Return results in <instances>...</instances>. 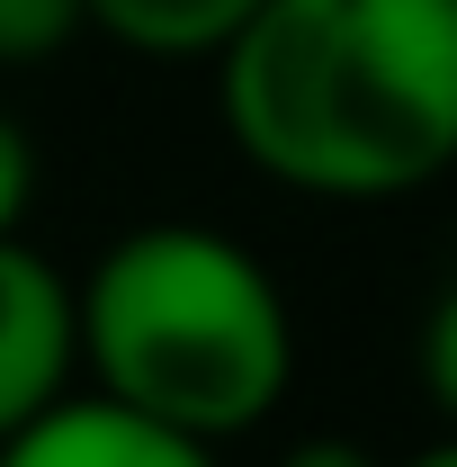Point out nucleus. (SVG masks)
I'll list each match as a JSON object with an SVG mask.
<instances>
[{"instance_id":"nucleus-5","label":"nucleus","mask_w":457,"mask_h":467,"mask_svg":"<svg viewBox=\"0 0 457 467\" xmlns=\"http://www.w3.org/2000/svg\"><path fill=\"white\" fill-rule=\"evenodd\" d=\"M251 18V0H90V27L162 63H207L233 27Z\"/></svg>"},{"instance_id":"nucleus-7","label":"nucleus","mask_w":457,"mask_h":467,"mask_svg":"<svg viewBox=\"0 0 457 467\" xmlns=\"http://www.w3.org/2000/svg\"><path fill=\"white\" fill-rule=\"evenodd\" d=\"M27 207H36V135L0 109V234L27 225Z\"/></svg>"},{"instance_id":"nucleus-1","label":"nucleus","mask_w":457,"mask_h":467,"mask_svg":"<svg viewBox=\"0 0 457 467\" xmlns=\"http://www.w3.org/2000/svg\"><path fill=\"white\" fill-rule=\"evenodd\" d=\"M233 153L296 198H412L457 162V0H251L216 46Z\"/></svg>"},{"instance_id":"nucleus-8","label":"nucleus","mask_w":457,"mask_h":467,"mask_svg":"<svg viewBox=\"0 0 457 467\" xmlns=\"http://www.w3.org/2000/svg\"><path fill=\"white\" fill-rule=\"evenodd\" d=\"M279 467H386L368 441H350V431H314V441H296Z\"/></svg>"},{"instance_id":"nucleus-9","label":"nucleus","mask_w":457,"mask_h":467,"mask_svg":"<svg viewBox=\"0 0 457 467\" xmlns=\"http://www.w3.org/2000/svg\"><path fill=\"white\" fill-rule=\"evenodd\" d=\"M395 467H457V450H440V441H431V450H412V459H395Z\"/></svg>"},{"instance_id":"nucleus-6","label":"nucleus","mask_w":457,"mask_h":467,"mask_svg":"<svg viewBox=\"0 0 457 467\" xmlns=\"http://www.w3.org/2000/svg\"><path fill=\"white\" fill-rule=\"evenodd\" d=\"M90 27V0H0V63H55Z\"/></svg>"},{"instance_id":"nucleus-3","label":"nucleus","mask_w":457,"mask_h":467,"mask_svg":"<svg viewBox=\"0 0 457 467\" xmlns=\"http://www.w3.org/2000/svg\"><path fill=\"white\" fill-rule=\"evenodd\" d=\"M81 378L72 342V279L46 252H27V234H0V441L46 413Z\"/></svg>"},{"instance_id":"nucleus-4","label":"nucleus","mask_w":457,"mask_h":467,"mask_svg":"<svg viewBox=\"0 0 457 467\" xmlns=\"http://www.w3.org/2000/svg\"><path fill=\"white\" fill-rule=\"evenodd\" d=\"M0 467H225V459L99 387H63L46 413H27L0 441Z\"/></svg>"},{"instance_id":"nucleus-2","label":"nucleus","mask_w":457,"mask_h":467,"mask_svg":"<svg viewBox=\"0 0 457 467\" xmlns=\"http://www.w3.org/2000/svg\"><path fill=\"white\" fill-rule=\"evenodd\" d=\"M81 378L117 405L153 413L225 450L279 413L296 378V324L260 252L216 225H126L72 288Z\"/></svg>"}]
</instances>
